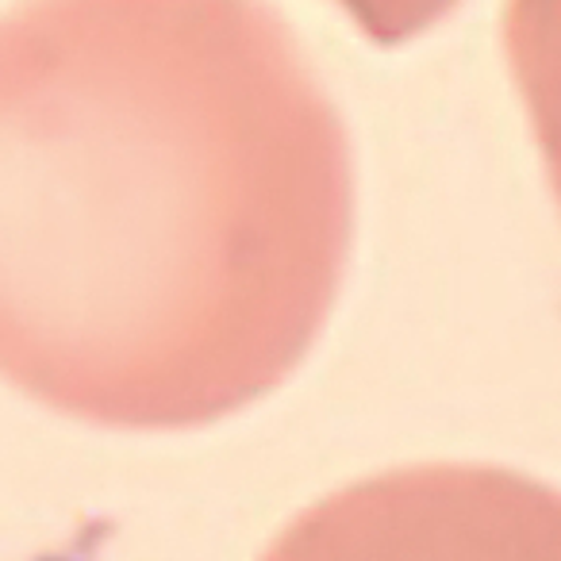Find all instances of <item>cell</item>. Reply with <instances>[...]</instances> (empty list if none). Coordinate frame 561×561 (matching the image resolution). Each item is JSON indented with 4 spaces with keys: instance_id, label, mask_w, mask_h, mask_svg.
I'll return each mask as SVG.
<instances>
[{
    "instance_id": "1",
    "label": "cell",
    "mask_w": 561,
    "mask_h": 561,
    "mask_svg": "<svg viewBox=\"0 0 561 561\" xmlns=\"http://www.w3.org/2000/svg\"><path fill=\"white\" fill-rule=\"evenodd\" d=\"M351 139L270 0L0 16V366L81 415L193 423L289 374L335 297Z\"/></svg>"
},
{
    "instance_id": "2",
    "label": "cell",
    "mask_w": 561,
    "mask_h": 561,
    "mask_svg": "<svg viewBox=\"0 0 561 561\" xmlns=\"http://www.w3.org/2000/svg\"><path fill=\"white\" fill-rule=\"evenodd\" d=\"M504 50L561 208V0H507Z\"/></svg>"
},
{
    "instance_id": "3",
    "label": "cell",
    "mask_w": 561,
    "mask_h": 561,
    "mask_svg": "<svg viewBox=\"0 0 561 561\" xmlns=\"http://www.w3.org/2000/svg\"><path fill=\"white\" fill-rule=\"evenodd\" d=\"M362 35L377 47H400L443 24L461 0H335Z\"/></svg>"
}]
</instances>
